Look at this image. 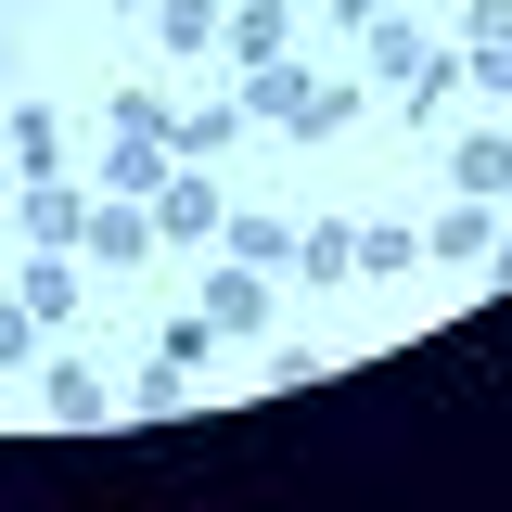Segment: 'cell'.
<instances>
[{
    "label": "cell",
    "instance_id": "7",
    "mask_svg": "<svg viewBox=\"0 0 512 512\" xmlns=\"http://www.w3.org/2000/svg\"><path fill=\"white\" fill-rule=\"evenodd\" d=\"M231 141H244V103H180V116H167V154H180V167H218Z\"/></svg>",
    "mask_w": 512,
    "mask_h": 512
},
{
    "label": "cell",
    "instance_id": "9",
    "mask_svg": "<svg viewBox=\"0 0 512 512\" xmlns=\"http://www.w3.org/2000/svg\"><path fill=\"white\" fill-rule=\"evenodd\" d=\"M448 192H487V205L512 192V116H500V128H474V141L448 154Z\"/></svg>",
    "mask_w": 512,
    "mask_h": 512
},
{
    "label": "cell",
    "instance_id": "3",
    "mask_svg": "<svg viewBox=\"0 0 512 512\" xmlns=\"http://www.w3.org/2000/svg\"><path fill=\"white\" fill-rule=\"evenodd\" d=\"M77 256H90V269H141V256H154V205H141V192H103L90 231H77Z\"/></svg>",
    "mask_w": 512,
    "mask_h": 512
},
{
    "label": "cell",
    "instance_id": "22",
    "mask_svg": "<svg viewBox=\"0 0 512 512\" xmlns=\"http://www.w3.org/2000/svg\"><path fill=\"white\" fill-rule=\"evenodd\" d=\"M26 346H39V308L13 295V308H0V372H26Z\"/></svg>",
    "mask_w": 512,
    "mask_h": 512
},
{
    "label": "cell",
    "instance_id": "10",
    "mask_svg": "<svg viewBox=\"0 0 512 512\" xmlns=\"http://www.w3.org/2000/svg\"><path fill=\"white\" fill-rule=\"evenodd\" d=\"M77 231H90V192H64V180H26V244H64V256H77Z\"/></svg>",
    "mask_w": 512,
    "mask_h": 512
},
{
    "label": "cell",
    "instance_id": "11",
    "mask_svg": "<svg viewBox=\"0 0 512 512\" xmlns=\"http://www.w3.org/2000/svg\"><path fill=\"white\" fill-rule=\"evenodd\" d=\"M295 269L308 282H346L359 269V218H295Z\"/></svg>",
    "mask_w": 512,
    "mask_h": 512
},
{
    "label": "cell",
    "instance_id": "20",
    "mask_svg": "<svg viewBox=\"0 0 512 512\" xmlns=\"http://www.w3.org/2000/svg\"><path fill=\"white\" fill-rule=\"evenodd\" d=\"M461 90H487V103L512 116V39H500V52H461Z\"/></svg>",
    "mask_w": 512,
    "mask_h": 512
},
{
    "label": "cell",
    "instance_id": "13",
    "mask_svg": "<svg viewBox=\"0 0 512 512\" xmlns=\"http://www.w3.org/2000/svg\"><path fill=\"white\" fill-rule=\"evenodd\" d=\"M218 244L244 256V269H295V218H244V205H231V218H218Z\"/></svg>",
    "mask_w": 512,
    "mask_h": 512
},
{
    "label": "cell",
    "instance_id": "16",
    "mask_svg": "<svg viewBox=\"0 0 512 512\" xmlns=\"http://www.w3.org/2000/svg\"><path fill=\"white\" fill-rule=\"evenodd\" d=\"M0 128H13V167H26V180H52V116H39V103H13Z\"/></svg>",
    "mask_w": 512,
    "mask_h": 512
},
{
    "label": "cell",
    "instance_id": "15",
    "mask_svg": "<svg viewBox=\"0 0 512 512\" xmlns=\"http://www.w3.org/2000/svg\"><path fill=\"white\" fill-rule=\"evenodd\" d=\"M128 410H192V372L180 359H141V372H128Z\"/></svg>",
    "mask_w": 512,
    "mask_h": 512
},
{
    "label": "cell",
    "instance_id": "23",
    "mask_svg": "<svg viewBox=\"0 0 512 512\" xmlns=\"http://www.w3.org/2000/svg\"><path fill=\"white\" fill-rule=\"evenodd\" d=\"M320 13H333V26H384L397 0H320Z\"/></svg>",
    "mask_w": 512,
    "mask_h": 512
},
{
    "label": "cell",
    "instance_id": "18",
    "mask_svg": "<svg viewBox=\"0 0 512 512\" xmlns=\"http://www.w3.org/2000/svg\"><path fill=\"white\" fill-rule=\"evenodd\" d=\"M410 256H423L410 218H372V231H359V269H410Z\"/></svg>",
    "mask_w": 512,
    "mask_h": 512
},
{
    "label": "cell",
    "instance_id": "12",
    "mask_svg": "<svg viewBox=\"0 0 512 512\" xmlns=\"http://www.w3.org/2000/svg\"><path fill=\"white\" fill-rule=\"evenodd\" d=\"M218 13H231V0H154V39H167L180 64H205L218 52Z\"/></svg>",
    "mask_w": 512,
    "mask_h": 512
},
{
    "label": "cell",
    "instance_id": "24",
    "mask_svg": "<svg viewBox=\"0 0 512 512\" xmlns=\"http://www.w3.org/2000/svg\"><path fill=\"white\" fill-rule=\"evenodd\" d=\"M103 13H154V0H103Z\"/></svg>",
    "mask_w": 512,
    "mask_h": 512
},
{
    "label": "cell",
    "instance_id": "4",
    "mask_svg": "<svg viewBox=\"0 0 512 512\" xmlns=\"http://www.w3.org/2000/svg\"><path fill=\"white\" fill-rule=\"evenodd\" d=\"M218 52L244 64V77L282 64V52H295V0H231V13H218Z\"/></svg>",
    "mask_w": 512,
    "mask_h": 512
},
{
    "label": "cell",
    "instance_id": "2",
    "mask_svg": "<svg viewBox=\"0 0 512 512\" xmlns=\"http://www.w3.org/2000/svg\"><path fill=\"white\" fill-rule=\"evenodd\" d=\"M141 205H154V244H218V218H231L218 167H167V180L141 192Z\"/></svg>",
    "mask_w": 512,
    "mask_h": 512
},
{
    "label": "cell",
    "instance_id": "19",
    "mask_svg": "<svg viewBox=\"0 0 512 512\" xmlns=\"http://www.w3.org/2000/svg\"><path fill=\"white\" fill-rule=\"evenodd\" d=\"M205 346H218V333H205V308H180L167 333H154V359H180V372H205Z\"/></svg>",
    "mask_w": 512,
    "mask_h": 512
},
{
    "label": "cell",
    "instance_id": "6",
    "mask_svg": "<svg viewBox=\"0 0 512 512\" xmlns=\"http://www.w3.org/2000/svg\"><path fill=\"white\" fill-rule=\"evenodd\" d=\"M487 244H500V205H487V192H461V205H436V218H423V256L487 269Z\"/></svg>",
    "mask_w": 512,
    "mask_h": 512
},
{
    "label": "cell",
    "instance_id": "14",
    "mask_svg": "<svg viewBox=\"0 0 512 512\" xmlns=\"http://www.w3.org/2000/svg\"><path fill=\"white\" fill-rule=\"evenodd\" d=\"M13 295H26L39 320H64V308H77V256H64V244H39V256H26V282H13Z\"/></svg>",
    "mask_w": 512,
    "mask_h": 512
},
{
    "label": "cell",
    "instance_id": "1",
    "mask_svg": "<svg viewBox=\"0 0 512 512\" xmlns=\"http://www.w3.org/2000/svg\"><path fill=\"white\" fill-rule=\"evenodd\" d=\"M244 116L282 128V141H333V128L359 116V77H320V64L282 52V64H256V77H244Z\"/></svg>",
    "mask_w": 512,
    "mask_h": 512
},
{
    "label": "cell",
    "instance_id": "8",
    "mask_svg": "<svg viewBox=\"0 0 512 512\" xmlns=\"http://www.w3.org/2000/svg\"><path fill=\"white\" fill-rule=\"evenodd\" d=\"M167 167H180V154H167V128H116V141H103V192H154Z\"/></svg>",
    "mask_w": 512,
    "mask_h": 512
},
{
    "label": "cell",
    "instance_id": "21",
    "mask_svg": "<svg viewBox=\"0 0 512 512\" xmlns=\"http://www.w3.org/2000/svg\"><path fill=\"white\" fill-rule=\"evenodd\" d=\"M512 39V0H474V13H461V52H500Z\"/></svg>",
    "mask_w": 512,
    "mask_h": 512
},
{
    "label": "cell",
    "instance_id": "5",
    "mask_svg": "<svg viewBox=\"0 0 512 512\" xmlns=\"http://www.w3.org/2000/svg\"><path fill=\"white\" fill-rule=\"evenodd\" d=\"M205 333H218V346H231V333H269V269H244V256L205 269Z\"/></svg>",
    "mask_w": 512,
    "mask_h": 512
},
{
    "label": "cell",
    "instance_id": "17",
    "mask_svg": "<svg viewBox=\"0 0 512 512\" xmlns=\"http://www.w3.org/2000/svg\"><path fill=\"white\" fill-rule=\"evenodd\" d=\"M52 423H103V372L64 359V372H52Z\"/></svg>",
    "mask_w": 512,
    "mask_h": 512
}]
</instances>
